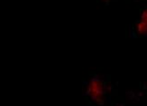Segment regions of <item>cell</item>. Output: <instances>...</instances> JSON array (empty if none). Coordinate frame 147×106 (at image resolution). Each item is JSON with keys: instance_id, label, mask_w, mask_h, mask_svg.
I'll return each mask as SVG.
<instances>
[{"instance_id": "cell-2", "label": "cell", "mask_w": 147, "mask_h": 106, "mask_svg": "<svg viewBox=\"0 0 147 106\" xmlns=\"http://www.w3.org/2000/svg\"><path fill=\"white\" fill-rule=\"evenodd\" d=\"M146 8L144 7L139 18L131 26V35L133 37H144L146 35Z\"/></svg>"}, {"instance_id": "cell-4", "label": "cell", "mask_w": 147, "mask_h": 106, "mask_svg": "<svg viewBox=\"0 0 147 106\" xmlns=\"http://www.w3.org/2000/svg\"><path fill=\"white\" fill-rule=\"evenodd\" d=\"M104 1H105V2H107H107H109V1H110V0H104Z\"/></svg>"}, {"instance_id": "cell-3", "label": "cell", "mask_w": 147, "mask_h": 106, "mask_svg": "<svg viewBox=\"0 0 147 106\" xmlns=\"http://www.w3.org/2000/svg\"><path fill=\"white\" fill-rule=\"evenodd\" d=\"M114 106H125V105L122 103H116V105H114Z\"/></svg>"}, {"instance_id": "cell-1", "label": "cell", "mask_w": 147, "mask_h": 106, "mask_svg": "<svg viewBox=\"0 0 147 106\" xmlns=\"http://www.w3.org/2000/svg\"><path fill=\"white\" fill-rule=\"evenodd\" d=\"M112 89L109 76L94 74L85 84L83 96L86 106H104Z\"/></svg>"}, {"instance_id": "cell-5", "label": "cell", "mask_w": 147, "mask_h": 106, "mask_svg": "<svg viewBox=\"0 0 147 106\" xmlns=\"http://www.w3.org/2000/svg\"><path fill=\"white\" fill-rule=\"evenodd\" d=\"M144 1H145V0H144Z\"/></svg>"}]
</instances>
